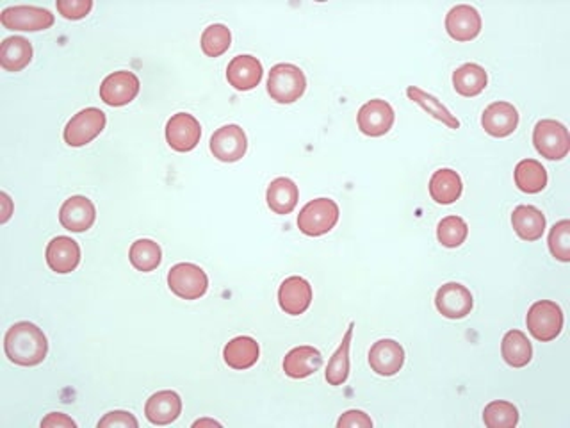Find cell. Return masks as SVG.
<instances>
[{
	"label": "cell",
	"instance_id": "1",
	"mask_svg": "<svg viewBox=\"0 0 570 428\" xmlns=\"http://www.w3.org/2000/svg\"><path fill=\"white\" fill-rule=\"evenodd\" d=\"M4 352L13 364L31 368L45 361L49 341L38 325L31 321H18L5 332Z\"/></svg>",
	"mask_w": 570,
	"mask_h": 428
},
{
	"label": "cell",
	"instance_id": "2",
	"mask_svg": "<svg viewBox=\"0 0 570 428\" xmlns=\"http://www.w3.org/2000/svg\"><path fill=\"white\" fill-rule=\"evenodd\" d=\"M307 90V79L299 67L290 63L275 65L268 77V94L279 104H292Z\"/></svg>",
	"mask_w": 570,
	"mask_h": 428
},
{
	"label": "cell",
	"instance_id": "3",
	"mask_svg": "<svg viewBox=\"0 0 570 428\" xmlns=\"http://www.w3.org/2000/svg\"><path fill=\"white\" fill-rule=\"evenodd\" d=\"M533 143L542 157L560 161L569 154V130L557 120H540L533 130Z\"/></svg>",
	"mask_w": 570,
	"mask_h": 428
},
{
	"label": "cell",
	"instance_id": "4",
	"mask_svg": "<svg viewBox=\"0 0 570 428\" xmlns=\"http://www.w3.org/2000/svg\"><path fill=\"white\" fill-rule=\"evenodd\" d=\"M526 325L537 341H553L564 328V311L557 302L551 300L535 302L528 311Z\"/></svg>",
	"mask_w": 570,
	"mask_h": 428
},
{
	"label": "cell",
	"instance_id": "5",
	"mask_svg": "<svg viewBox=\"0 0 570 428\" xmlns=\"http://www.w3.org/2000/svg\"><path fill=\"white\" fill-rule=\"evenodd\" d=\"M339 221V206L330 199L310 201L298 214V228L310 237L330 232Z\"/></svg>",
	"mask_w": 570,
	"mask_h": 428
},
{
	"label": "cell",
	"instance_id": "6",
	"mask_svg": "<svg viewBox=\"0 0 570 428\" xmlns=\"http://www.w3.org/2000/svg\"><path fill=\"white\" fill-rule=\"evenodd\" d=\"M54 14L38 5H11L0 13V23L9 31H45L54 25Z\"/></svg>",
	"mask_w": 570,
	"mask_h": 428
},
{
	"label": "cell",
	"instance_id": "7",
	"mask_svg": "<svg viewBox=\"0 0 570 428\" xmlns=\"http://www.w3.org/2000/svg\"><path fill=\"white\" fill-rule=\"evenodd\" d=\"M105 112L98 107H86L79 111L65 127L63 138L70 147H86L105 129Z\"/></svg>",
	"mask_w": 570,
	"mask_h": 428
},
{
	"label": "cell",
	"instance_id": "8",
	"mask_svg": "<svg viewBox=\"0 0 570 428\" xmlns=\"http://www.w3.org/2000/svg\"><path fill=\"white\" fill-rule=\"evenodd\" d=\"M168 286L179 299L198 300L207 293L209 279L200 266L192 263H181L170 270Z\"/></svg>",
	"mask_w": 570,
	"mask_h": 428
},
{
	"label": "cell",
	"instance_id": "9",
	"mask_svg": "<svg viewBox=\"0 0 570 428\" xmlns=\"http://www.w3.org/2000/svg\"><path fill=\"white\" fill-rule=\"evenodd\" d=\"M139 79L136 74L121 70L107 76L100 86V99L111 107L130 104L139 94Z\"/></svg>",
	"mask_w": 570,
	"mask_h": 428
},
{
	"label": "cell",
	"instance_id": "10",
	"mask_svg": "<svg viewBox=\"0 0 570 428\" xmlns=\"http://www.w3.org/2000/svg\"><path fill=\"white\" fill-rule=\"evenodd\" d=\"M248 139L239 125H223L210 138V152L221 163H236L245 157Z\"/></svg>",
	"mask_w": 570,
	"mask_h": 428
},
{
	"label": "cell",
	"instance_id": "11",
	"mask_svg": "<svg viewBox=\"0 0 570 428\" xmlns=\"http://www.w3.org/2000/svg\"><path fill=\"white\" fill-rule=\"evenodd\" d=\"M435 306L442 317L450 320H462L471 315L475 299L466 286L459 282H448L437 291Z\"/></svg>",
	"mask_w": 570,
	"mask_h": 428
},
{
	"label": "cell",
	"instance_id": "12",
	"mask_svg": "<svg viewBox=\"0 0 570 428\" xmlns=\"http://www.w3.org/2000/svg\"><path fill=\"white\" fill-rule=\"evenodd\" d=\"M201 138L200 121L190 112H177L166 123V141L177 152H190Z\"/></svg>",
	"mask_w": 570,
	"mask_h": 428
},
{
	"label": "cell",
	"instance_id": "13",
	"mask_svg": "<svg viewBox=\"0 0 570 428\" xmlns=\"http://www.w3.org/2000/svg\"><path fill=\"white\" fill-rule=\"evenodd\" d=\"M47 264L59 275L72 273L81 263V246L68 236L54 237L47 246Z\"/></svg>",
	"mask_w": 570,
	"mask_h": 428
},
{
	"label": "cell",
	"instance_id": "14",
	"mask_svg": "<svg viewBox=\"0 0 570 428\" xmlns=\"http://www.w3.org/2000/svg\"><path fill=\"white\" fill-rule=\"evenodd\" d=\"M394 109L380 99L370 101L368 104L361 107L357 121H359V129L371 138H380L383 134H387L392 125H394Z\"/></svg>",
	"mask_w": 570,
	"mask_h": 428
},
{
	"label": "cell",
	"instance_id": "15",
	"mask_svg": "<svg viewBox=\"0 0 570 428\" xmlns=\"http://www.w3.org/2000/svg\"><path fill=\"white\" fill-rule=\"evenodd\" d=\"M263 65L254 56H237L227 67V81L237 92H250L257 88L263 81Z\"/></svg>",
	"mask_w": 570,
	"mask_h": 428
},
{
	"label": "cell",
	"instance_id": "16",
	"mask_svg": "<svg viewBox=\"0 0 570 428\" xmlns=\"http://www.w3.org/2000/svg\"><path fill=\"white\" fill-rule=\"evenodd\" d=\"M95 219L94 202L83 195L70 197L59 210V221L70 232H86L94 227Z\"/></svg>",
	"mask_w": 570,
	"mask_h": 428
},
{
	"label": "cell",
	"instance_id": "17",
	"mask_svg": "<svg viewBox=\"0 0 570 428\" xmlns=\"http://www.w3.org/2000/svg\"><path fill=\"white\" fill-rule=\"evenodd\" d=\"M405 362V350L394 339H380L370 350V366L380 377L396 375Z\"/></svg>",
	"mask_w": 570,
	"mask_h": 428
},
{
	"label": "cell",
	"instance_id": "18",
	"mask_svg": "<svg viewBox=\"0 0 570 428\" xmlns=\"http://www.w3.org/2000/svg\"><path fill=\"white\" fill-rule=\"evenodd\" d=\"M446 31L455 41H471L481 31V16L473 5L460 4L450 9L446 16Z\"/></svg>",
	"mask_w": 570,
	"mask_h": 428
},
{
	"label": "cell",
	"instance_id": "19",
	"mask_svg": "<svg viewBox=\"0 0 570 428\" xmlns=\"http://www.w3.org/2000/svg\"><path fill=\"white\" fill-rule=\"evenodd\" d=\"M279 304L285 315H303L312 304V286L303 277L285 279L279 290Z\"/></svg>",
	"mask_w": 570,
	"mask_h": 428
},
{
	"label": "cell",
	"instance_id": "20",
	"mask_svg": "<svg viewBox=\"0 0 570 428\" xmlns=\"http://www.w3.org/2000/svg\"><path fill=\"white\" fill-rule=\"evenodd\" d=\"M481 125L492 138H506L519 125V112L510 103H494L483 111Z\"/></svg>",
	"mask_w": 570,
	"mask_h": 428
},
{
	"label": "cell",
	"instance_id": "21",
	"mask_svg": "<svg viewBox=\"0 0 570 428\" xmlns=\"http://www.w3.org/2000/svg\"><path fill=\"white\" fill-rule=\"evenodd\" d=\"M183 413V400L175 391H159L147 400L145 416L152 425H170Z\"/></svg>",
	"mask_w": 570,
	"mask_h": 428
},
{
	"label": "cell",
	"instance_id": "22",
	"mask_svg": "<svg viewBox=\"0 0 570 428\" xmlns=\"http://www.w3.org/2000/svg\"><path fill=\"white\" fill-rule=\"evenodd\" d=\"M323 364V355L314 346H296L284 359V371L290 379H305L314 375Z\"/></svg>",
	"mask_w": 570,
	"mask_h": 428
},
{
	"label": "cell",
	"instance_id": "23",
	"mask_svg": "<svg viewBox=\"0 0 570 428\" xmlns=\"http://www.w3.org/2000/svg\"><path fill=\"white\" fill-rule=\"evenodd\" d=\"M462 179L451 168H441L430 179V195L441 206H450L457 202L462 197Z\"/></svg>",
	"mask_w": 570,
	"mask_h": 428
},
{
	"label": "cell",
	"instance_id": "24",
	"mask_svg": "<svg viewBox=\"0 0 570 428\" xmlns=\"http://www.w3.org/2000/svg\"><path fill=\"white\" fill-rule=\"evenodd\" d=\"M515 234L524 241H539L546 232V216L535 206H519L512 214Z\"/></svg>",
	"mask_w": 570,
	"mask_h": 428
},
{
	"label": "cell",
	"instance_id": "25",
	"mask_svg": "<svg viewBox=\"0 0 570 428\" xmlns=\"http://www.w3.org/2000/svg\"><path fill=\"white\" fill-rule=\"evenodd\" d=\"M259 343L250 335L234 337L223 350L225 362L234 370H248L259 361Z\"/></svg>",
	"mask_w": 570,
	"mask_h": 428
},
{
	"label": "cell",
	"instance_id": "26",
	"mask_svg": "<svg viewBox=\"0 0 570 428\" xmlns=\"http://www.w3.org/2000/svg\"><path fill=\"white\" fill-rule=\"evenodd\" d=\"M32 61V45L22 36L5 38L0 45V67L5 72H20Z\"/></svg>",
	"mask_w": 570,
	"mask_h": 428
},
{
	"label": "cell",
	"instance_id": "27",
	"mask_svg": "<svg viewBox=\"0 0 570 428\" xmlns=\"http://www.w3.org/2000/svg\"><path fill=\"white\" fill-rule=\"evenodd\" d=\"M501 353L508 366L512 368H524L531 362L533 346L524 332L510 330L504 334L501 343Z\"/></svg>",
	"mask_w": 570,
	"mask_h": 428
},
{
	"label": "cell",
	"instance_id": "28",
	"mask_svg": "<svg viewBox=\"0 0 570 428\" xmlns=\"http://www.w3.org/2000/svg\"><path fill=\"white\" fill-rule=\"evenodd\" d=\"M298 199H299V190L294 184V181L287 179V177H279L275 179L266 192V201L268 206L273 213L290 214L294 211V208L298 206Z\"/></svg>",
	"mask_w": 570,
	"mask_h": 428
},
{
	"label": "cell",
	"instance_id": "29",
	"mask_svg": "<svg viewBox=\"0 0 570 428\" xmlns=\"http://www.w3.org/2000/svg\"><path fill=\"white\" fill-rule=\"evenodd\" d=\"M515 184L522 193H540L548 186V172L537 159H522L515 166Z\"/></svg>",
	"mask_w": 570,
	"mask_h": 428
},
{
	"label": "cell",
	"instance_id": "30",
	"mask_svg": "<svg viewBox=\"0 0 570 428\" xmlns=\"http://www.w3.org/2000/svg\"><path fill=\"white\" fill-rule=\"evenodd\" d=\"M353 323H350L343 343L339 344L337 352L330 357L326 371H325V379L330 386H343L348 380L350 375V344H352V335H353Z\"/></svg>",
	"mask_w": 570,
	"mask_h": 428
},
{
	"label": "cell",
	"instance_id": "31",
	"mask_svg": "<svg viewBox=\"0 0 570 428\" xmlns=\"http://www.w3.org/2000/svg\"><path fill=\"white\" fill-rule=\"evenodd\" d=\"M488 77L483 67L468 63L453 74V86L462 97H476L486 88Z\"/></svg>",
	"mask_w": 570,
	"mask_h": 428
},
{
	"label": "cell",
	"instance_id": "32",
	"mask_svg": "<svg viewBox=\"0 0 570 428\" xmlns=\"http://www.w3.org/2000/svg\"><path fill=\"white\" fill-rule=\"evenodd\" d=\"M129 259L130 264L138 270V272H154L163 259V252L161 246L152 241V239H138L132 243L130 250H129Z\"/></svg>",
	"mask_w": 570,
	"mask_h": 428
},
{
	"label": "cell",
	"instance_id": "33",
	"mask_svg": "<svg viewBox=\"0 0 570 428\" xmlns=\"http://www.w3.org/2000/svg\"><path fill=\"white\" fill-rule=\"evenodd\" d=\"M406 95H408L410 101L419 104L428 114H432L433 118H437L439 121H442L450 129H459L460 127V121L457 120V116L451 114V111L448 107L442 106L441 101H437L435 97L428 95L426 92H423V90H419L415 86H408L406 88Z\"/></svg>",
	"mask_w": 570,
	"mask_h": 428
},
{
	"label": "cell",
	"instance_id": "34",
	"mask_svg": "<svg viewBox=\"0 0 570 428\" xmlns=\"http://www.w3.org/2000/svg\"><path fill=\"white\" fill-rule=\"evenodd\" d=\"M469 236V227L464 218L451 214L442 218V221L437 227V237L446 248H459L466 243Z\"/></svg>",
	"mask_w": 570,
	"mask_h": 428
},
{
	"label": "cell",
	"instance_id": "35",
	"mask_svg": "<svg viewBox=\"0 0 570 428\" xmlns=\"http://www.w3.org/2000/svg\"><path fill=\"white\" fill-rule=\"evenodd\" d=\"M201 50L209 58H219L223 56L230 45H232V34L230 29L223 23L209 25L201 34Z\"/></svg>",
	"mask_w": 570,
	"mask_h": 428
},
{
	"label": "cell",
	"instance_id": "36",
	"mask_svg": "<svg viewBox=\"0 0 570 428\" xmlns=\"http://www.w3.org/2000/svg\"><path fill=\"white\" fill-rule=\"evenodd\" d=\"M483 422L488 428H513L519 424V411L510 402H490L483 411Z\"/></svg>",
	"mask_w": 570,
	"mask_h": 428
},
{
	"label": "cell",
	"instance_id": "37",
	"mask_svg": "<svg viewBox=\"0 0 570 428\" xmlns=\"http://www.w3.org/2000/svg\"><path fill=\"white\" fill-rule=\"evenodd\" d=\"M549 250L555 259L562 263L570 261V221L562 219L555 223L549 234Z\"/></svg>",
	"mask_w": 570,
	"mask_h": 428
},
{
	"label": "cell",
	"instance_id": "38",
	"mask_svg": "<svg viewBox=\"0 0 570 428\" xmlns=\"http://www.w3.org/2000/svg\"><path fill=\"white\" fill-rule=\"evenodd\" d=\"M56 7L67 20H81L90 14V11L94 9V2L92 0H58Z\"/></svg>",
	"mask_w": 570,
	"mask_h": 428
},
{
	"label": "cell",
	"instance_id": "39",
	"mask_svg": "<svg viewBox=\"0 0 570 428\" xmlns=\"http://www.w3.org/2000/svg\"><path fill=\"white\" fill-rule=\"evenodd\" d=\"M98 428H107V427H130V428H138L139 427V424H138V420L130 415V413H127V411H112V413H107L100 422H98Z\"/></svg>",
	"mask_w": 570,
	"mask_h": 428
},
{
	"label": "cell",
	"instance_id": "40",
	"mask_svg": "<svg viewBox=\"0 0 570 428\" xmlns=\"http://www.w3.org/2000/svg\"><path fill=\"white\" fill-rule=\"evenodd\" d=\"M337 427H373V420L362 411H348L339 418Z\"/></svg>",
	"mask_w": 570,
	"mask_h": 428
},
{
	"label": "cell",
	"instance_id": "41",
	"mask_svg": "<svg viewBox=\"0 0 570 428\" xmlns=\"http://www.w3.org/2000/svg\"><path fill=\"white\" fill-rule=\"evenodd\" d=\"M43 427H77V424L72 420V418H68L67 415H63V413H52V415H49L43 422H41V428Z\"/></svg>",
	"mask_w": 570,
	"mask_h": 428
},
{
	"label": "cell",
	"instance_id": "42",
	"mask_svg": "<svg viewBox=\"0 0 570 428\" xmlns=\"http://www.w3.org/2000/svg\"><path fill=\"white\" fill-rule=\"evenodd\" d=\"M0 204H2V216H0V223H5L11 214H13V202L9 199V195L5 192L0 193Z\"/></svg>",
	"mask_w": 570,
	"mask_h": 428
},
{
	"label": "cell",
	"instance_id": "43",
	"mask_svg": "<svg viewBox=\"0 0 570 428\" xmlns=\"http://www.w3.org/2000/svg\"><path fill=\"white\" fill-rule=\"evenodd\" d=\"M205 425H210V427H221V424L214 422V420H198L192 424V427H205Z\"/></svg>",
	"mask_w": 570,
	"mask_h": 428
}]
</instances>
